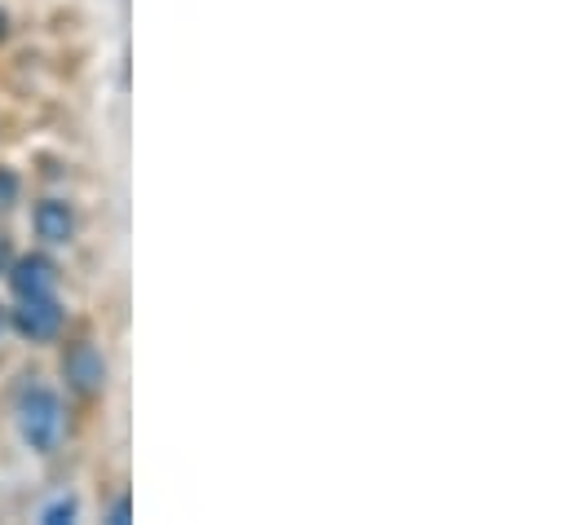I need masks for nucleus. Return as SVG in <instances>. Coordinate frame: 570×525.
<instances>
[{
    "label": "nucleus",
    "instance_id": "obj_11",
    "mask_svg": "<svg viewBox=\"0 0 570 525\" xmlns=\"http://www.w3.org/2000/svg\"><path fill=\"white\" fill-rule=\"evenodd\" d=\"M0 327H4V314H0Z\"/></svg>",
    "mask_w": 570,
    "mask_h": 525
},
{
    "label": "nucleus",
    "instance_id": "obj_8",
    "mask_svg": "<svg viewBox=\"0 0 570 525\" xmlns=\"http://www.w3.org/2000/svg\"><path fill=\"white\" fill-rule=\"evenodd\" d=\"M111 522H116V525H125V522H129V504H125V499H120V504L111 508Z\"/></svg>",
    "mask_w": 570,
    "mask_h": 525
},
{
    "label": "nucleus",
    "instance_id": "obj_3",
    "mask_svg": "<svg viewBox=\"0 0 570 525\" xmlns=\"http://www.w3.org/2000/svg\"><path fill=\"white\" fill-rule=\"evenodd\" d=\"M13 327L27 336V340H53L62 331V305L53 296H31L22 300V309L13 314Z\"/></svg>",
    "mask_w": 570,
    "mask_h": 525
},
{
    "label": "nucleus",
    "instance_id": "obj_6",
    "mask_svg": "<svg viewBox=\"0 0 570 525\" xmlns=\"http://www.w3.org/2000/svg\"><path fill=\"white\" fill-rule=\"evenodd\" d=\"M18 190H22V186H18V172H9V168H0V212L18 204Z\"/></svg>",
    "mask_w": 570,
    "mask_h": 525
},
{
    "label": "nucleus",
    "instance_id": "obj_5",
    "mask_svg": "<svg viewBox=\"0 0 570 525\" xmlns=\"http://www.w3.org/2000/svg\"><path fill=\"white\" fill-rule=\"evenodd\" d=\"M36 235H40L45 244H71V235H76V212H71V204L45 199V204L36 208Z\"/></svg>",
    "mask_w": 570,
    "mask_h": 525
},
{
    "label": "nucleus",
    "instance_id": "obj_2",
    "mask_svg": "<svg viewBox=\"0 0 570 525\" xmlns=\"http://www.w3.org/2000/svg\"><path fill=\"white\" fill-rule=\"evenodd\" d=\"M62 376H67V385L76 389V394L94 397L107 389V358L94 349V345H71L67 354H62Z\"/></svg>",
    "mask_w": 570,
    "mask_h": 525
},
{
    "label": "nucleus",
    "instance_id": "obj_4",
    "mask_svg": "<svg viewBox=\"0 0 570 525\" xmlns=\"http://www.w3.org/2000/svg\"><path fill=\"white\" fill-rule=\"evenodd\" d=\"M18 300H31V296H53L58 291V265L49 257H22L9 274Z\"/></svg>",
    "mask_w": 570,
    "mask_h": 525
},
{
    "label": "nucleus",
    "instance_id": "obj_7",
    "mask_svg": "<svg viewBox=\"0 0 570 525\" xmlns=\"http://www.w3.org/2000/svg\"><path fill=\"white\" fill-rule=\"evenodd\" d=\"M76 517V499H58V504H49L45 513H40V522H49V525H62V522H71Z\"/></svg>",
    "mask_w": 570,
    "mask_h": 525
},
{
    "label": "nucleus",
    "instance_id": "obj_10",
    "mask_svg": "<svg viewBox=\"0 0 570 525\" xmlns=\"http://www.w3.org/2000/svg\"><path fill=\"white\" fill-rule=\"evenodd\" d=\"M0 36H4V13H0Z\"/></svg>",
    "mask_w": 570,
    "mask_h": 525
},
{
    "label": "nucleus",
    "instance_id": "obj_1",
    "mask_svg": "<svg viewBox=\"0 0 570 525\" xmlns=\"http://www.w3.org/2000/svg\"><path fill=\"white\" fill-rule=\"evenodd\" d=\"M18 433L31 450L49 455L62 442V402L49 389H27L18 397Z\"/></svg>",
    "mask_w": 570,
    "mask_h": 525
},
{
    "label": "nucleus",
    "instance_id": "obj_9",
    "mask_svg": "<svg viewBox=\"0 0 570 525\" xmlns=\"http://www.w3.org/2000/svg\"><path fill=\"white\" fill-rule=\"evenodd\" d=\"M9 261V244H4V239H0V265Z\"/></svg>",
    "mask_w": 570,
    "mask_h": 525
}]
</instances>
